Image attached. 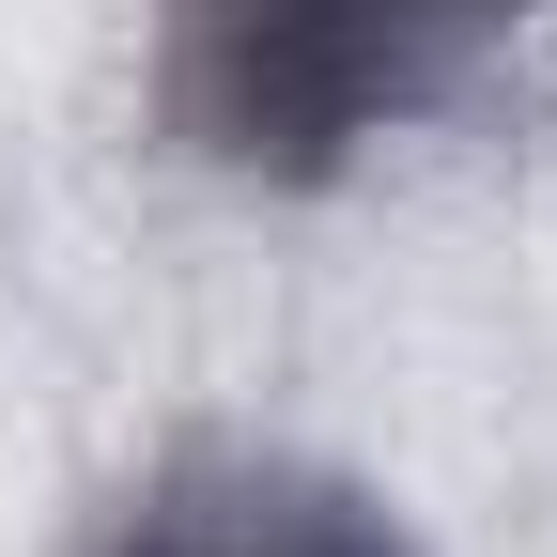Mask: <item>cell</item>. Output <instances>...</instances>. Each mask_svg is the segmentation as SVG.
<instances>
[{"label": "cell", "mask_w": 557, "mask_h": 557, "mask_svg": "<svg viewBox=\"0 0 557 557\" xmlns=\"http://www.w3.org/2000/svg\"><path fill=\"white\" fill-rule=\"evenodd\" d=\"M527 0H171V124L248 186L357 171Z\"/></svg>", "instance_id": "1"}, {"label": "cell", "mask_w": 557, "mask_h": 557, "mask_svg": "<svg viewBox=\"0 0 557 557\" xmlns=\"http://www.w3.org/2000/svg\"><path fill=\"white\" fill-rule=\"evenodd\" d=\"M109 557H418L357 480L278 465V449H186L156 496L109 527Z\"/></svg>", "instance_id": "2"}]
</instances>
